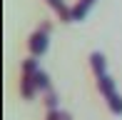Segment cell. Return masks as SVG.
<instances>
[{"label":"cell","mask_w":122,"mask_h":120,"mask_svg":"<svg viewBox=\"0 0 122 120\" xmlns=\"http://www.w3.org/2000/svg\"><path fill=\"white\" fill-rule=\"evenodd\" d=\"M47 105L55 108V93H52V90H47Z\"/></svg>","instance_id":"52a82bcc"},{"label":"cell","mask_w":122,"mask_h":120,"mask_svg":"<svg viewBox=\"0 0 122 120\" xmlns=\"http://www.w3.org/2000/svg\"><path fill=\"white\" fill-rule=\"evenodd\" d=\"M23 70H25V75H23V95L25 98H32V83H35V75H37V63L35 60H25V65H23Z\"/></svg>","instance_id":"7a4b0ae2"},{"label":"cell","mask_w":122,"mask_h":120,"mask_svg":"<svg viewBox=\"0 0 122 120\" xmlns=\"http://www.w3.org/2000/svg\"><path fill=\"white\" fill-rule=\"evenodd\" d=\"M47 33H50V25L45 23L40 30H35L32 33V38H30V50H32V55H42V53L47 50Z\"/></svg>","instance_id":"3957f363"},{"label":"cell","mask_w":122,"mask_h":120,"mask_svg":"<svg viewBox=\"0 0 122 120\" xmlns=\"http://www.w3.org/2000/svg\"><path fill=\"white\" fill-rule=\"evenodd\" d=\"M62 120H70V115H67V113H62Z\"/></svg>","instance_id":"ba28073f"},{"label":"cell","mask_w":122,"mask_h":120,"mask_svg":"<svg viewBox=\"0 0 122 120\" xmlns=\"http://www.w3.org/2000/svg\"><path fill=\"white\" fill-rule=\"evenodd\" d=\"M35 85H37V88H40V90H52V88H50V83H47V75L45 73H42V70H37V75H35Z\"/></svg>","instance_id":"8992f818"},{"label":"cell","mask_w":122,"mask_h":120,"mask_svg":"<svg viewBox=\"0 0 122 120\" xmlns=\"http://www.w3.org/2000/svg\"><path fill=\"white\" fill-rule=\"evenodd\" d=\"M92 5H95V0H80V3L72 8V20H75V23H80V20L85 18L87 13H90Z\"/></svg>","instance_id":"5b68a950"},{"label":"cell","mask_w":122,"mask_h":120,"mask_svg":"<svg viewBox=\"0 0 122 120\" xmlns=\"http://www.w3.org/2000/svg\"><path fill=\"white\" fill-rule=\"evenodd\" d=\"M47 3L55 8V13L60 15V20H62V23H72V10H67L65 0H47Z\"/></svg>","instance_id":"277c9868"},{"label":"cell","mask_w":122,"mask_h":120,"mask_svg":"<svg viewBox=\"0 0 122 120\" xmlns=\"http://www.w3.org/2000/svg\"><path fill=\"white\" fill-rule=\"evenodd\" d=\"M90 63H92V70H95V75H97L100 93H102V95L107 98V103H110V110H112L115 115H122V98L115 93V83L107 75V70H105V58L100 55V53H92Z\"/></svg>","instance_id":"6da1fadb"}]
</instances>
